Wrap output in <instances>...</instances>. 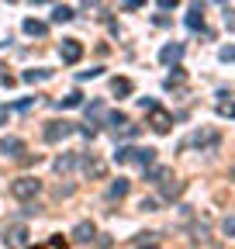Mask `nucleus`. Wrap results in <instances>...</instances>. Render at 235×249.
<instances>
[{"label": "nucleus", "instance_id": "1", "mask_svg": "<svg viewBox=\"0 0 235 249\" xmlns=\"http://www.w3.org/2000/svg\"><path fill=\"white\" fill-rule=\"evenodd\" d=\"M38 191H42V180H35V177H17V180L11 183V194H14L17 201H32Z\"/></svg>", "mask_w": 235, "mask_h": 249}, {"label": "nucleus", "instance_id": "2", "mask_svg": "<svg viewBox=\"0 0 235 249\" xmlns=\"http://www.w3.org/2000/svg\"><path fill=\"white\" fill-rule=\"evenodd\" d=\"M73 132H76V124L63 118V121H49L45 128H42V139H45V142H63V139H69Z\"/></svg>", "mask_w": 235, "mask_h": 249}, {"label": "nucleus", "instance_id": "3", "mask_svg": "<svg viewBox=\"0 0 235 249\" xmlns=\"http://www.w3.org/2000/svg\"><path fill=\"white\" fill-rule=\"evenodd\" d=\"M0 239H4V246H7V249H24V246H28V225H24V222L7 225Z\"/></svg>", "mask_w": 235, "mask_h": 249}, {"label": "nucleus", "instance_id": "4", "mask_svg": "<svg viewBox=\"0 0 235 249\" xmlns=\"http://www.w3.org/2000/svg\"><path fill=\"white\" fill-rule=\"evenodd\" d=\"M190 145H197V149H215V145H218V132H215V128H201V132H194V135L184 142V149H190Z\"/></svg>", "mask_w": 235, "mask_h": 249}, {"label": "nucleus", "instance_id": "5", "mask_svg": "<svg viewBox=\"0 0 235 249\" xmlns=\"http://www.w3.org/2000/svg\"><path fill=\"white\" fill-rule=\"evenodd\" d=\"M149 124H152V132L166 135V132H169V124H173V114L163 111V107H152V111H149Z\"/></svg>", "mask_w": 235, "mask_h": 249}, {"label": "nucleus", "instance_id": "6", "mask_svg": "<svg viewBox=\"0 0 235 249\" xmlns=\"http://www.w3.org/2000/svg\"><path fill=\"white\" fill-rule=\"evenodd\" d=\"M59 55H63V62H80L83 59V45L76 42V38H63V45H59Z\"/></svg>", "mask_w": 235, "mask_h": 249}, {"label": "nucleus", "instance_id": "7", "mask_svg": "<svg viewBox=\"0 0 235 249\" xmlns=\"http://www.w3.org/2000/svg\"><path fill=\"white\" fill-rule=\"evenodd\" d=\"M0 152L11 156V160H21V156H24V142L17 135H7V139H0Z\"/></svg>", "mask_w": 235, "mask_h": 249}, {"label": "nucleus", "instance_id": "8", "mask_svg": "<svg viewBox=\"0 0 235 249\" xmlns=\"http://www.w3.org/2000/svg\"><path fill=\"white\" fill-rule=\"evenodd\" d=\"M180 59H184V45H180V42H169V45H163V52H159V62L173 66V62H180Z\"/></svg>", "mask_w": 235, "mask_h": 249}, {"label": "nucleus", "instance_id": "9", "mask_svg": "<svg viewBox=\"0 0 235 249\" xmlns=\"http://www.w3.org/2000/svg\"><path fill=\"white\" fill-rule=\"evenodd\" d=\"M128 191H132V183H128L125 177H118V180L107 187V201H121V197H128Z\"/></svg>", "mask_w": 235, "mask_h": 249}, {"label": "nucleus", "instance_id": "10", "mask_svg": "<svg viewBox=\"0 0 235 249\" xmlns=\"http://www.w3.org/2000/svg\"><path fill=\"white\" fill-rule=\"evenodd\" d=\"M187 28H190V31H204V4H190V11H187Z\"/></svg>", "mask_w": 235, "mask_h": 249}, {"label": "nucleus", "instance_id": "11", "mask_svg": "<svg viewBox=\"0 0 235 249\" xmlns=\"http://www.w3.org/2000/svg\"><path fill=\"white\" fill-rule=\"evenodd\" d=\"M135 163H138L142 170L156 166V149H152V145H145V149H135Z\"/></svg>", "mask_w": 235, "mask_h": 249}, {"label": "nucleus", "instance_id": "12", "mask_svg": "<svg viewBox=\"0 0 235 249\" xmlns=\"http://www.w3.org/2000/svg\"><path fill=\"white\" fill-rule=\"evenodd\" d=\"M94 235H97L94 222H80V225L73 229V239H76V242H94Z\"/></svg>", "mask_w": 235, "mask_h": 249}, {"label": "nucleus", "instance_id": "13", "mask_svg": "<svg viewBox=\"0 0 235 249\" xmlns=\"http://www.w3.org/2000/svg\"><path fill=\"white\" fill-rule=\"evenodd\" d=\"M132 90H135V87H132L128 76H114V80H111V93H114V97H128Z\"/></svg>", "mask_w": 235, "mask_h": 249}, {"label": "nucleus", "instance_id": "14", "mask_svg": "<svg viewBox=\"0 0 235 249\" xmlns=\"http://www.w3.org/2000/svg\"><path fill=\"white\" fill-rule=\"evenodd\" d=\"M83 170H86V177H94V180H101L107 173V166L101 160H94V156H86V160H83Z\"/></svg>", "mask_w": 235, "mask_h": 249}, {"label": "nucleus", "instance_id": "15", "mask_svg": "<svg viewBox=\"0 0 235 249\" xmlns=\"http://www.w3.org/2000/svg\"><path fill=\"white\" fill-rule=\"evenodd\" d=\"M135 149H138V145H118V149H114V163H121V166H125V163H135Z\"/></svg>", "mask_w": 235, "mask_h": 249}, {"label": "nucleus", "instance_id": "16", "mask_svg": "<svg viewBox=\"0 0 235 249\" xmlns=\"http://www.w3.org/2000/svg\"><path fill=\"white\" fill-rule=\"evenodd\" d=\"M145 180L149 183H166L169 180V166H149L145 170Z\"/></svg>", "mask_w": 235, "mask_h": 249}, {"label": "nucleus", "instance_id": "17", "mask_svg": "<svg viewBox=\"0 0 235 249\" xmlns=\"http://www.w3.org/2000/svg\"><path fill=\"white\" fill-rule=\"evenodd\" d=\"M73 18H76V11L66 7V4H59V7L52 11V21H55V24H66V21H73Z\"/></svg>", "mask_w": 235, "mask_h": 249}, {"label": "nucleus", "instance_id": "18", "mask_svg": "<svg viewBox=\"0 0 235 249\" xmlns=\"http://www.w3.org/2000/svg\"><path fill=\"white\" fill-rule=\"evenodd\" d=\"M24 31H28V35H35V38H42L45 31H49V24H45V21H35V18H28V21H24Z\"/></svg>", "mask_w": 235, "mask_h": 249}, {"label": "nucleus", "instance_id": "19", "mask_svg": "<svg viewBox=\"0 0 235 249\" xmlns=\"http://www.w3.org/2000/svg\"><path fill=\"white\" fill-rule=\"evenodd\" d=\"M80 104H83V93L80 90H73V93H66V97L55 101V107H80Z\"/></svg>", "mask_w": 235, "mask_h": 249}, {"label": "nucleus", "instance_id": "20", "mask_svg": "<svg viewBox=\"0 0 235 249\" xmlns=\"http://www.w3.org/2000/svg\"><path fill=\"white\" fill-rule=\"evenodd\" d=\"M52 76V70H24V83H42V80H49Z\"/></svg>", "mask_w": 235, "mask_h": 249}, {"label": "nucleus", "instance_id": "21", "mask_svg": "<svg viewBox=\"0 0 235 249\" xmlns=\"http://www.w3.org/2000/svg\"><path fill=\"white\" fill-rule=\"evenodd\" d=\"M73 166H76V156H73V152H66V156H59V160H55V170H59V173H69Z\"/></svg>", "mask_w": 235, "mask_h": 249}, {"label": "nucleus", "instance_id": "22", "mask_svg": "<svg viewBox=\"0 0 235 249\" xmlns=\"http://www.w3.org/2000/svg\"><path fill=\"white\" fill-rule=\"evenodd\" d=\"M107 121H111V128H114V132H121L125 124H128V118H125L121 111H111V114H107Z\"/></svg>", "mask_w": 235, "mask_h": 249}, {"label": "nucleus", "instance_id": "23", "mask_svg": "<svg viewBox=\"0 0 235 249\" xmlns=\"http://www.w3.org/2000/svg\"><path fill=\"white\" fill-rule=\"evenodd\" d=\"M135 246H138V249L156 246V232H138V235H135Z\"/></svg>", "mask_w": 235, "mask_h": 249}, {"label": "nucleus", "instance_id": "24", "mask_svg": "<svg viewBox=\"0 0 235 249\" xmlns=\"http://www.w3.org/2000/svg\"><path fill=\"white\" fill-rule=\"evenodd\" d=\"M66 246H69V242H66L63 235H52L49 242H42V246H35V249H66Z\"/></svg>", "mask_w": 235, "mask_h": 249}, {"label": "nucleus", "instance_id": "25", "mask_svg": "<svg viewBox=\"0 0 235 249\" xmlns=\"http://www.w3.org/2000/svg\"><path fill=\"white\" fill-rule=\"evenodd\" d=\"M221 232H225L228 239H235V214H225V218H221Z\"/></svg>", "mask_w": 235, "mask_h": 249}, {"label": "nucleus", "instance_id": "26", "mask_svg": "<svg viewBox=\"0 0 235 249\" xmlns=\"http://www.w3.org/2000/svg\"><path fill=\"white\" fill-rule=\"evenodd\" d=\"M76 132H80L83 139H94V135H97V124H94V121H86V124H80Z\"/></svg>", "mask_w": 235, "mask_h": 249}, {"label": "nucleus", "instance_id": "27", "mask_svg": "<svg viewBox=\"0 0 235 249\" xmlns=\"http://www.w3.org/2000/svg\"><path fill=\"white\" fill-rule=\"evenodd\" d=\"M184 191V183H163V197H176Z\"/></svg>", "mask_w": 235, "mask_h": 249}, {"label": "nucleus", "instance_id": "28", "mask_svg": "<svg viewBox=\"0 0 235 249\" xmlns=\"http://www.w3.org/2000/svg\"><path fill=\"white\" fill-rule=\"evenodd\" d=\"M114 135H118V139H135V135H138V124H125V128L114 132Z\"/></svg>", "mask_w": 235, "mask_h": 249}, {"label": "nucleus", "instance_id": "29", "mask_svg": "<svg viewBox=\"0 0 235 249\" xmlns=\"http://www.w3.org/2000/svg\"><path fill=\"white\" fill-rule=\"evenodd\" d=\"M180 83H184V73H180V70H173V73L166 76V87H169V90H173V87H180Z\"/></svg>", "mask_w": 235, "mask_h": 249}, {"label": "nucleus", "instance_id": "30", "mask_svg": "<svg viewBox=\"0 0 235 249\" xmlns=\"http://www.w3.org/2000/svg\"><path fill=\"white\" fill-rule=\"evenodd\" d=\"M32 107H35V97H24V101L14 104V111H32Z\"/></svg>", "mask_w": 235, "mask_h": 249}, {"label": "nucleus", "instance_id": "31", "mask_svg": "<svg viewBox=\"0 0 235 249\" xmlns=\"http://www.w3.org/2000/svg\"><path fill=\"white\" fill-rule=\"evenodd\" d=\"M138 208H142V211H159V208H156V197H142Z\"/></svg>", "mask_w": 235, "mask_h": 249}, {"label": "nucleus", "instance_id": "32", "mask_svg": "<svg viewBox=\"0 0 235 249\" xmlns=\"http://www.w3.org/2000/svg\"><path fill=\"white\" fill-rule=\"evenodd\" d=\"M138 107H142V111H152V107H159V104L149 101V97H138Z\"/></svg>", "mask_w": 235, "mask_h": 249}, {"label": "nucleus", "instance_id": "33", "mask_svg": "<svg viewBox=\"0 0 235 249\" xmlns=\"http://www.w3.org/2000/svg\"><path fill=\"white\" fill-rule=\"evenodd\" d=\"M101 73H104L101 66H97V70H83V73H80V80H94V76H101Z\"/></svg>", "mask_w": 235, "mask_h": 249}, {"label": "nucleus", "instance_id": "34", "mask_svg": "<svg viewBox=\"0 0 235 249\" xmlns=\"http://www.w3.org/2000/svg\"><path fill=\"white\" fill-rule=\"evenodd\" d=\"M194 239L204 242V239H208V229H204V225H194Z\"/></svg>", "mask_w": 235, "mask_h": 249}, {"label": "nucleus", "instance_id": "35", "mask_svg": "<svg viewBox=\"0 0 235 249\" xmlns=\"http://www.w3.org/2000/svg\"><path fill=\"white\" fill-rule=\"evenodd\" d=\"M121 4H125L128 11H138V7H145V0H121Z\"/></svg>", "mask_w": 235, "mask_h": 249}, {"label": "nucleus", "instance_id": "36", "mask_svg": "<svg viewBox=\"0 0 235 249\" xmlns=\"http://www.w3.org/2000/svg\"><path fill=\"white\" fill-rule=\"evenodd\" d=\"M221 59H225V62H235V45H228V49H221Z\"/></svg>", "mask_w": 235, "mask_h": 249}, {"label": "nucleus", "instance_id": "37", "mask_svg": "<svg viewBox=\"0 0 235 249\" xmlns=\"http://www.w3.org/2000/svg\"><path fill=\"white\" fill-rule=\"evenodd\" d=\"M159 7L163 11H173V7H180V0H159Z\"/></svg>", "mask_w": 235, "mask_h": 249}, {"label": "nucleus", "instance_id": "38", "mask_svg": "<svg viewBox=\"0 0 235 249\" xmlns=\"http://www.w3.org/2000/svg\"><path fill=\"white\" fill-rule=\"evenodd\" d=\"M7 118H11V107H7V104H0V124H7Z\"/></svg>", "mask_w": 235, "mask_h": 249}, {"label": "nucleus", "instance_id": "39", "mask_svg": "<svg viewBox=\"0 0 235 249\" xmlns=\"http://www.w3.org/2000/svg\"><path fill=\"white\" fill-rule=\"evenodd\" d=\"M0 83H4V87H11V83H14V80H11V76L4 73V66H0Z\"/></svg>", "mask_w": 235, "mask_h": 249}, {"label": "nucleus", "instance_id": "40", "mask_svg": "<svg viewBox=\"0 0 235 249\" xmlns=\"http://www.w3.org/2000/svg\"><path fill=\"white\" fill-rule=\"evenodd\" d=\"M83 7H101V0H80Z\"/></svg>", "mask_w": 235, "mask_h": 249}, {"label": "nucleus", "instance_id": "41", "mask_svg": "<svg viewBox=\"0 0 235 249\" xmlns=\"http://www.w3.org/2000/svg\"><path fill=\"white\" fill-rule=\"evenodd\" d=\"M228 111H232V118H235V104H232V107H228Z\"/></svg>", "mask_w": 235, "mask_h": 249}, {"label": "nucleus", "instance_id": "42", "mask_svg": "<svg viewBox=\"0 0 235 249\" xmlns=\"http://www.w3.org/2000/svg\"><path fill=\"white\" fill-rule=\"evenodd\" d=\"M145 249H159V246H145Z\"/></svg>", "mask_w": 235, "mask_h": 249}, {"label": "nucleus", "instance_id": "43", "mask_svg": "<svg viewBox=\"0 0 235 249\" xmlns=\"http://www.w3.org/2000/svg\"><path fill=\"white\" fill-rule=\"evenodd\" d=\"M35 4H45V0H35Z\"/></svg>", "mask_w": 235, "mask_h": 249}]
</instances>
